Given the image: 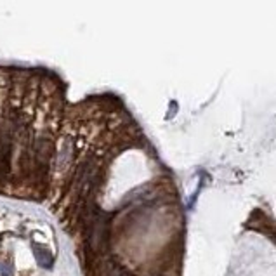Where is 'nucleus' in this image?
Masks as SVG:
<instances>
[{
    "instance_id": "f257e3e1",
    "label": "nucleus",
    "mask_w": 276,
    "mask_h": 276,
    "mask_svg": "<svg viewBox=\"0 0 276 276\" xmlns=\"http://www.w3.org/2000/svg\"><path fill=\"white\" fill-rule=\"evenodd\" d=\"M33 250H35V257H37V260H39L40 266L51 269L52 264H54V257L51 255L49 250H47V248L39 247V245H33Z\"/></svg>"
},
{
    "instance_id": "f03ea898",
    "label": "nucleus",
    "mask_w": 276,
    "mask_h": 276,
    "mask_svg": "<svg viewBox=\"0 0 276 276\" xmlns=\"http://www.w3.org/2000/svg\"><path fill=\"white\" fill-rule=\"evenodd\" d=\"M0 274L2 276H13V267H11L9 264H6V266H2V269H0Z\"/></svg>"
}]
</instances>
